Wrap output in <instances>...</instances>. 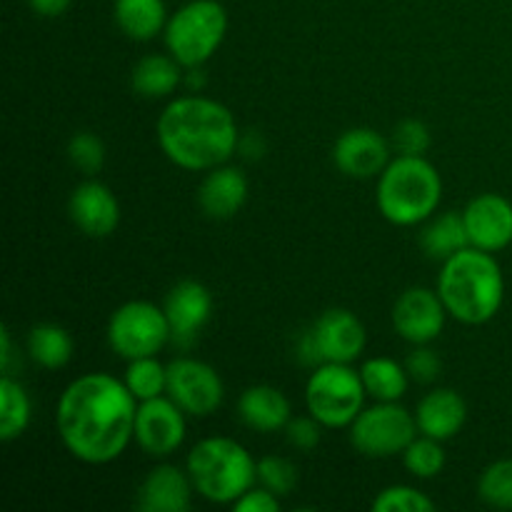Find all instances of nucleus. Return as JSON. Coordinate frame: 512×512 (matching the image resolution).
<instances>
[{
  "label": "nucleus",
  "mask_w": 512,
  "mask_h": 512,
  "mask_svg": "<svg viewBox=\"0 0 512 512\" xmlns=\"http://www.w3.org/2000/svg\"><path fill=\"white\" fill-rule=\"evenodd\" d=\"M138 400L110 373H85L68 383L55 405L60 443L85 465H108L135 438Z\"/></svg>",
  "instance_id": "f257e3e1"
},
{
  "label": "nucleus",
  "mask_w": 512,
  "mask_h": 512,
  "mask_svg": "<svg viewBox=\"0 0 512 512\" xmlns=\"http://www.w3.org/2000/svg\"><path fill=\"white\" fill-rule=\"evenodd\" d=\"M165 158L188 173H208L228 163L240 145V128L228 105L200 93L175 95L155 123Z\"/></svg>",
  "instance_id": "f03ea898"
},
{
  "label": "nucleus",
  "mask_w": 512,
  "mask_h": 512,
  "mask_svg": "<svg viewBox=\"0 0 512 512\" xmlns=\"http://www.w3.org/2000/svg\"><path fill=\"white\" fill-rule=\"evenodd\" d=\"M435 290L450 318L463 325H485L503 308V268L495 253L468 245L440 263Z\"/></svg>",
  "instance_id": "7ed1b4c3"
},
{
  "label": "nucleus",
  "mask_w": 512,
  "mask_h": 512,
  "mask_svg": "<svg viewBox=\"0 0 512 512\" xmlns=\"http://www.w3.org/2000/svg\"><path fill=\"white\" fill-rule=\"evenodd\" d=\"M443 200V178L425 155H395L378 175L375 203L398 228H415L433 218Z\"/></svg>",
  "instance_id": "20e7f679"
},
{
  "label": "nucleus",
  "mask_w": 512,
  "mask_h": 512,
  "mask_svg": "<svg viewBox=\"0 0 512 512\" xmlns=\"http://www.w3.org/2000/svg\"><path fill=\"white\" fill-rule=\"evenodd\" d=\"M185 470L195 493L213 505L233 508L253 485H258V460L243 443L225 435H210L195 443L185 458Z\"/></svg>",
  "instance_id": "39448f33"
},
{
  "label": "nucleus",
  "mask_w": 512,
  "mask_h": 512,
  "mask_svg": "<svg viewBox=\"0 0 512 512\" xmlns=\"http://www.w3.org/2000/svg\"><path fill=\"white\" fill-rule=\"evenodd\" d=\"M228 10L220 0H188L173 10L163 30L165 50L188 68H203L228 35Z\"/></svg>",
  "instance_id": "423d86ee"
},
{
  "label": "nucleus",
  "mask_w": 512,
  "mask_h": 512,
  "mask_svg": "<svg viewBox=\"0 0 512 512\" xmlns=\"http://www.w3.org/2000/svg\"><path fill=\"white\" fill-rule=\"evenodd\" d=\"M365 400L368 393L353 365L323 363L305 383V408L325 430L350 428L363 413Z\"/></svg>",
  "instance_id": "0eeeda50"
},
{
  "label": "nucleus",
  "mask_w": 512,
  "mask_h": 512,
  "mask_svg": "<svg viewBox=\"0 0 512 512\" xmlns=\"http://www.w3.org/2000/svg\"><path fill=\"white\" fill-rule=\"evenodd\" d=\"M110 350L123 360L158 355L170 343V325L163 305L150 300H128L118 305L105 330Z\"/></svg>",
  "instance_id": "6e6552de"
},
{
  "label": "nucleus",
  "mask_w": 512,
  "mask_h": 512,
  "mask_svg": "<svg viewBox=\"0 0 512 512\" xmlns=\"http://www.w3.org/2000/svg\"><path fill=\"white\" fill-rule=\"evenodd\" d=\"M350 445L360 455L373 460L395 458L413 443L418 435L415 415L400 403H375L350 425Z\"/></svg>",
  "instance_id": "1a4fd4ad"
},
{
  "label": "nucleus",
  "mask_w": 512,
  "mask_h": 512,
  "mask_svg": "<svg viewBox=\"0 0 512 512\" xmlns=\"http://www.w3.org/2000/svg\"><path fill=\"white\" fill-rule=\"evenodd\" d=\"M165 395L178 403L188 418H210L223 405L225 385L213 365L190 355H180L168 363Z\"/></svg>",
  "instance_id": "9d476101"
},
{
  "label": "nucleus",
  "mask_w": 512,
  "mask_h": 512,
  "mask_svg": "<svg viewBox=\"0 0 512 512\" xmlns=\"http://www.w3.org/2000/svg\"><path fill=\"white\" fill-rule=\"evenodd\" d=\"M185 435H188V415L168 395L138 403L133 443L145 455L158 460L170 458L185 443Z\"/></svg>",
  "instance_id": "9b49d317"
},
{
  "label": "nucleus",
  "mask_w": 512,
  "mask_h": 512,
  "mask_svg": "<svg viewBox=\"0 0 512 512\" xmlns=\"http://www.w3.org/2000/svg\"><path fill=\"white\" fill-rule=\"evenodd\" d=\"M448 318L450 315L440 300L438 290L423 288V285L403 290L395 298L393 310H390L393 330L408 345L435 343L443 335Z\"/></svg>",
  "instance_id": "f8f14e48"
},
{
  "label": "nucleus",
  "mask_w": 512,
  "mask_h": 512,
  "mask_svg": "<svg viewBox=\"0 0 512 512\" xmlns=\"http://www.w3.org/2000/svg\"><path fill=\"white\" fill-rule=\"evenodd\" d=\"M393 143L375 128H348L333 143V165L353 180L378 178L393 160Z\"/></svg>",
  "instance_id": "ddd939ff"
},
{
  "label": "nucleus",
  "mask_w": 512,
  "mask_h": 512,
  "mask_svg": "<svg viewBox=\"0 0 512 512\" xmlns=\"http://www.w3.org/2000/svg\"><path fill=\"white\" fill-rule=\"evenodd\" d=\"M163 310L170 325V343L190 348L213 315V295L198 280H180L165 293Z\"/></svg>",
  "instance_id": "4468645a"
},
{
  "label": "nucleus",
  "mask_w": 512,
  "mask_h": 512,
  "mask_svg": "<svg viewBox=\"0 0 512 512\" xmlns=\"http://www.w3.org/2000/svg\"><path fill=\"white\" fill-rule=\"evenodd\" d=\"M315 345L323 363H345L353 365L363 355L368 333L365 325L353 310L330 308L310 325Z\"/></svg>",
  "instance_id": "2eb2a0df"
},
{
  "label": "nucleus",
  "mask_w": 512,
  "mask_h": 512,
  "mask_svg": "<svg viewBox=\"0 0 512 512\" xmlns=\"http://www.w3.org/2000/svg\"><path fill=\"white\" fill-rule=\"evenodd\" d=\"M463 223L473 248L500 253L512 243V203L500 193H480L463 208Z\"/></svg>",
  "instance_id": "dca6fc26"
},
{
  "label": "nucleus",
  "mask_w": 512,
  "mask_h": 512,
  "mask_svg": "<svg viewBox=\"0 0 512 512\" xmlns=\"http://www.w3.org/2000/svg\"><path fill=\"white\" fill-rule=\"evenodd\" d=\"M68 215L88 238H110L120 225V203L100 180H83L68 198Z\"/></svg>",
  "instance_id": "f3484780"
},
{
  "label": "nucleus",
  "mask_w": 512,
  "mask_h": 512,
  "mask_svg": "<svg viewBox=\"0 0 512 512\" xmlns=\"http://www.w3.org/2000/svg\"><path fill=\"white\" fill-rule=\"evenodd\" d=\"M193 480L188 470L173 463H160L138 485L135 508L143 512H188L193 508Z\"/></svg>",
  "instance_id": "a211bd4d"
},
{
  "label": "nucleus",
  "mask_w": 512,
  "mask_h": 512,
  "mask_svg": "<svg viewBox=\"0 0 512 512\" xmlns=\"http://www.w3.org/2000/svg\"><path fill=\"white\" fill-rule=\"evenodd\" d=\"M250 195L248 178L235 165H218L208 170L198 185V205L210 220H230L245 208Z\"/></svg>",
  "instance_id": "6ab92c4d"
},
{
  "label": "nucleus",
  "mask_w": 512,
  "mask_h": 512,
  "mask_svg": "<svg viewBox=\"0 0 512 512\" xmlns=\"http://www.w3.org/2000/svg\"><path fill=\"white\" fill-rule=\"evenodd\" d=\"M415 425L420 435L435 440H453L468 420V403L453 388H433L415 405Z\"/></svg>",
  "instance_id": "aec40b11"
},
{
  "label": "nucleus",
  "mask_w": 512,
  "mask_h": 512,
  "mask_svg": "<svg viewBox=\"0 0 512 512\" xmlns=\"http://www.w3.org/2000/svg\"><path fill=\"white\" fill-rule=\"evenodd\" d=\"M238 418L245 428L255 430V433H280L285 425L293 418V408H290L288 395L275 385H250L240 393L238 405Z\"/></svg>",
  "instance_id": "412c9836"
},
{
  "label": "nucleus",
  "mask_w": 512,
  "mask_h": 512,
  "mask_svg": "<svg viewBox=\"0 0 512 512\" xmlns=\"http://www.w3.org/2000/svg\"><path fill=\"white\" fill-rule=\"evenodd\" d=\"M185 85V68L165 50V53L143 55L130 70V88L145 100L175 98L178 88Z\"/></svg>",
  "instance_id": "4be33fe9"
},
{
  "label": "nucleus",
  "mask_w": 512,
  "mask_h": 512,
  "mask_svg": "<svg viewBox=\"0 0 512 512\" xmlns=\"http://www.w3.org/2000/svg\"><path fill=\"white\" fill-rule=\"evenodd\" d=\"M168 18L165 0H115L113 5L115 25L135 43H150L163 35Z\"/></svg>",
  "instance_id": "5701e85b"
},
{
  "label": "nucleus",
  "mask_w": 512,
  "mask_h": 512,
  "mask_svg": "<svg viewBox=\"0 0 512 512\" xmlns=\"http://www.w3.org/2000/svg\"><path fill=\"white\" fill-rule=\"evenodd\" d=\"M420 248L425 250L430 260H448L450 255L460 253L463 248H468V230H465L463 213H455V210H448V213H435L433 218H428L423 223V230L418 235Z\"/></svg>",
  "instance_id": "b1692460"
},
{
  "label": "nucleus",
  "mask_w": 512,
  "mask_h": 512,
  "mask_svg": "<svg viewBox=\"0 0 512 512\" xmlns=\"http://www.w3.org/2000/svg\"><path fill=\"white\" fill-rule=\"evenodd\" d=\"M360 380H363L368 398H373L375 403H400V398L410 388V375L405 370V363L385 358V355L363 360Z\"/></svg>",
  "instance_id": "393cba45"
},
{
  "label": "nucleus",
  "mask_w": 512,
  "mask_h": 512,
  "mask_svg": "<svg viewBox=\"0 0 512 512\" xmlns=\"http://www.w3.org/2000/svg\"><path fill=\"white\" fill-rule=\"evenodd\" d=\"M25 350H28V358L40 368L60 370L73 360L75 343L73 335L63 325L40 323L30 328L28 338H25Z\"/></svg>",
  "instance_id": "a878e982"
},
{
  "label": "nucleus",
  "mask_w": 512,
  "mask_h": 512,
  "mask_svg": "<svg viewBox=\"0 0 512 512\" xmlns=\"http://www.w3.org/2000/svg\"><path fill=\"white\" fill-rule=\"evenodd\" d=\"M30 418H33V403H30L28 390L15 375H3L0 378V440L13 443L23 438Z\"/></svg>",
  "instance_id": "bb28decb"
},
{
  "label": "nucleus",
  "mask_w": 512,
  "mask_h": 512,
  "mask_svg": "<svg viewBox=\"0 0 512 512\" xmlns=\"http://www.w3.org/2000/svg\"><path fill=\"white\" fill-rule=\"evenodd\" d=\"M123 383L133 393L138 403L153 400L165 395L168 390V365L158 360V355H148V358L128 360V368L123 373Z\"/></svg>",
  "instance_id": "cd10ccee"
},
{
  "label": "nucleus",
  "mask_w": 512,
  "mask_h": 512,
  "mask_svg": "<svg viewBox=\"0 0 512 512\" xmlns=\"http://www.w3.org/2000/svg\"><path fill=\"white\" fill-rule=\"evenodd\" d=\"M403 465L418 480L438 478L445 468L443 440H435L418 433L413 438V443L403 450Z\"/></svg>",
  "instance_id": "c85d7f7f"
},
{
  "label": "nucleus",
  "mask_w": 512,
  "mask_h": 512,
  "mask_svg": "<svg viewBox=\"0 0 512 512\" xmlns=\"http://www.w3.org/2000/svg\"><path fill=\"white\" fill-rule=\"evenodd\" d=\"M478 498L495 510H512V458L495 460L480 473Z\"/></svg>",
  "instance_id": "c756f323"
},
{
  "label": "nucleus",
  "mask_w": 512,
  "mask_h": 512,
  "mask_svg": "<svg viewBox=\"0 0 512 512\" xmlns=\"http://www.w3.org/2000/svg\"><path fill=\"white\" fill-rule=\"evenodd\" d=\"M373 512H433L435 503L413 485H390L370 503Z\"/></svg>",
  "instance_id": "7c9ffc66"
},
{
  "label": "nucleus",
  "mask_w": 512,
  "mask_h": 512,
  "mask_svg": "<svg viewBox=\"0 0 512 512\" xmlns=\"http://www.w3.org/2000/svg\"><path fill=\"white\" fill-rule=\"evenodd\" d=\"M70 165L75 170H80L83 175L93 178L95 173H100V168L105 165V143L90 130H80L73 138L68 140V148H65Z\"/></svg>",
  "instance_id": "2f4dec72"
},
{
  "label": "nucleus",
  "mask_w": 512,
  "mask_h": 512,
  "mask_svg": "<svg viewBox=\"0 0 512 512\" xmlns=\"http://www.w3.org/2000/svg\"><path fill=\"white\" fill-rule=\"evenodd\" d=\"M258 485L268 488L278 498H285L298 485V468L285 455H263L258 460Z\"/></svg>",
  "instance_id": "473e14b6"
},
{
  "label": "nucleus",
  "mask_w": 512,
  "mask_h": 512,
  "mask_svg": "<svg viewBox=\"0 0 512 512\" xmlns=\"http://www.w3.org/2000/svg\"><path fill=\"white\" fill-rule=\"evenodd\" d=\"M390 143L398 155H425L433 145V133L423 120L405 118L393 128Z\"/></svg>",
  "instance_id": "72a5a7b5"
},
{
  "label": "nucleus",
  "mask_w": 512,
  "mask_h": 512,
  "mask_svg": "<svg viewBox=\"0 0 512 512\" xmlns=\"http://www.w3.org/2000/svg\"><path fill=\"white\" fill-rule=\"evenodd\" d=\"M405 370H408L413 383L430 385L440 378L443 363H440L438 353L430 345H413V350L405 358Z\"/></svg>",
  "instance_id": "f704fd0d"
},
{
  "label": "nucleus",
  "mask_w": 512,
  "mask_h": 512,
  "mask_svg": "<svg viewBox=\"0 0 512 512\" xmlns=\"http://www.w3.org/2000/svg\"><path fill=\"white\" fill-rule=\"evenodd\" d=\"M323 425L313 418V415H300V418H290V423L285 425V440L290 443V448L300 450V453H310L320 445L323 438Z\"/></svg>",
  "instance_id": "c9c22d12"
},
{
  "label": "nucleus",
  "mask_w": 512,
  "mask_h": 512,
  "mask_svg": "<svg viewBox=\"0 0 512 512\" xmlns=\"http://www.w3.org/2000/svg\"><path fill=\"white\" fill-rule=\"evenodd\" d=\"M235 512H278L280 510V498L275 493H270L263 485H253L238 503L233 505Z\"/></svg>",
  "instance_id": "e433bc0d"
},
{
  "label": "nucleus",
  "mask_w": 512,
  "mask_h": 512,
  "mask_svg": "<svg viewBox=\"0 0 512 512\" xmlns=\"http://www.w3.org/2000/svg\"><path fill=\"white\" fill-rule=\"evenodd\" d=\"M295 355H298L300 363L308 365V368H318V365H323V360H320V353H318V345H315L310 328H305L303 333L298 335V343H295Z\"/></svg>",
  "instance_id": "4c0bfd02"
},
{
  "label": "nucleus",
  "mask_w": 512,
  "mask_h": 512,
  "mask_svg": "<svg viewBox=\"0 0 512 512\" xmlns=\"http://www.w3.org/2000/svg\"><path fill=\"white\" fill-rule=\"evenodd\" d=\"M73 0H28L30 10L40 18H60Z\"/></svg>",
  "instance_id": "58836bf2"
},
{
  "label": "nucleus",
  "mask_w": 512,
  "mask_h": 512,
  "mask_svg": "<svg viewBox=\"0 0 512 512\" xmlns=\"http://www.w3.org/2000/svg\"><path fill=\"white\" fill-rule=\"evenodd\" d=\"M240 153L250 155V158H260L263 155V140H260L258 133H245L240 135V145H238Z\"/></svg>",
  "instance_id": "ea45409f"
}]
</instances>
